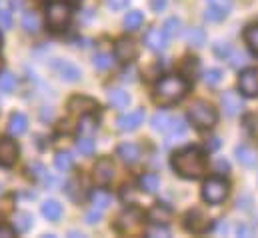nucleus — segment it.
Here are the masks:
<instances>
[{
  "mask_svg": "<svg viewBox=\"0 0 258 238\" xmlns=\"http://www.w3.org/2000/svg\"><path fill=\"white\" fill-rule=\"evenodd\" d=\"M172 168L182 178H200L206 172V158L198 148L186 146L172 154Z\"/></svg>",
  "mask_w": 258,
  "mask_h": 238,
  "instance_id": "obj_1",
  "label": "nucleus"
},
{
  "mask_svg": "<svg viewBox=\"0 0 258 238\" xmlns=\"http://www.w3.org/2000/svg\"><path fill=\"white\" fill-rule=\"evenodd\" d=\"M186 92H188V82L182 76L168 74V76H162L156 82V86H154V100L158 104H162V106H168V104H174V102L182 100Z\"/></svg>",
  "mask_w": 258,
  "mask_h": 238,
  "instance_id": "obj_2",
  "label": "nucleus"
},
{
  "mask_svg": "<svg viewBox=\"0 0 258 238\" xmlns=\"http://www.w3.org/2000/svg\"><path fill=\"white\" fill-rule=\"evenodd\" d=\"M188 118L196 128H212L218 120L216 108L206 100H194L188 110Z\"/></svg>",
  "mask_w": 258,
  "mask_h": 238,
  "instance_id": "obj_3",
  "label": "nucleus"
},
{
  "mask_svg": "<svg viewBox=\"0 0 258 238\" xmlns=\"http://www.w3.org/2000/svg\"><path fill=\"white\" fill-rule=\"evenodd\" d=\"M230 192V186L228 182L220 176H214V178H208L202 186V198L208 202V204H220L226 200Z\"/></svg>",
  "mask_w": 258,
  "mask_h": 238,
  "instance_id": "obj_4",
  "label": "nucleus"
},
{
  "mask_svg": "<svg viewBox=\"0 0 258 238\" xmlns=\"http://www.w3.org/2000/svg\"><path fill=\"white\" fill-rule=\"evenodd\" d=\"M70 18H72L70 4H66L62 0H56V2L48 4V8H46V22H48L50 28H54V30L64 28L66 24L70 22Z\"/></svg>",
  "mask_w": 258,
  "mask_h": 238,
  "instance_id": "obj_5",
  "label": "nucleus"
},
{
  "mask_svg": "<svg viewBox=\"0 0 258 238\" xmlns=\"http://www.w3.org/2000/svg\"><path fill=\"white\" fill-rule=\"evenodd\" d=\"M144 226V214L136 208H128L124 210L118 218H116V228L122 234H140Z\"/></svg>",
  "mask_w": 258,
  "mask_h": 238,
  "instance_id": "obj_6",
  "label": "nucleus"
},
{
  "mask_svg": "<svg viewBox=\"0 0 258 238\" xmlns=\"http://www.w3.org/2000/svg\"><path fill=\"white\" fill-rule=\"evenodd\" d=\"M114 172H116L114 162H112L110 158H100V160L94 164L92 178H94V182H96L98 186H106V184H110V182H112Z\"/></svg>",
  "mask_w": 258,
  "mask_h": 238,
  "instance_id": "obj_7",
  "label": "nucleus"
},
{
  "mask_svg": "<svg viewBox=\"0 0 258 238\" xmlns=\"http://www.w3.org/2000/svg\"><path fill=\"white\" fill-rule=\"evenodd\" d=\"M114 56H116V60L128 64V62L136 60V56H138V44L132 38H120V40H116V44H114Z\"/></svg>",
  "mask_w": 258,
  "mask_h": 238,
  "instance_id": "obj_8",
  "label": "nucleus"
},
{
  "mask_svg": "<svg viewBox=\"0 0 258 238\" xmlns=\"http://www.w3.org/2000/svg\"><path fill=\"white\" fill-rule=\"evenodd\" d=\"M144 118H146L144 108H136V110H132L128 114H120V116L116 118V128L122 130V132H132V130H136L140 124H144Z\"/></svg>",
  "mask_w": 258,
  "mask_h": 238,
  "instance_id": "obj_9",
  "label": "nucleus"
},
{
  "mask_svg": "<svg viewBox=\"0 0 258 238\" xmlns=\"http://www.w3.org/2000/svg\"><path fill=\"white\" fill-rule=\"evenodd\" d=\"M238 86L240 92L246 96H258V70L256 68H246L238 76Z\"/></svg>",
  "mask_w": 258,
  "mask_h": 238,
  "instance_id": "obj_10",
  "label": "nucleus"
},
{
  "mask_svg": "<svg viewBox=\"0 0 258 238\" xmlns=\"http://www.w3.org/2000/svg\"><path fill=\"white\" fill-rule=\"evenodd\" d=\"M96 108H98V102L94 98H90V96H72L68 100V110L72 114L84 116V114H92Z\"/></svg>",
  "mask_w": 258,
  "mask_h": 238,
  "instance_id": "obj_11",
  "label": "nucleus"
},
{
  "mask_svg": "<svg viewBox=\"0 0 258 238\" xmlns=\"http://www.w3.org/2000/svg\"><path fill=\"white\" fill-rule=\"evenodd\" d=\"M52 68H54V72L66 80V82H78L80 80V76H82V72H80V68L76 66V64H72L70 60H54L52 62Z\"/></svg>",
  "mask_w": 258,
  "mask_h": 238,
  "instance_id": "obj_12",
  "label": "nucleus"
},
{
  "mask_svg": "<svg viewBox=\"0 0 258 238\" xmlns=\"http://www.w3.org/2000/svg\"><path fill=\"white\" fill-rule=\"evenodd\" d=\"M186 228L194 232V234H202L208 228V216L200 210V208H192L186 212Z\"/></svg>",
  "mask_w": 258,
  "mask_h": 238,
  "instance_id": "obj_13",
  "label": "nucleus"
},
{
  "mask_svg": "<svg viewBox=\"0 0 258 238\" xmlns=\"http://www.w3.org/2000/svg\"><path fill=\"white\" fill-rule=\"evenodd\" d=\"M144 44L152 52H162L166 48V44H168V38H166V34H164L162 28H150L144 34Z\"/></svg>",
  "mask_w": 258,
  "mask_h": 238,
  "instance_id": "obj_14",
  "label": "nucleus"
},
{
  "mask_svg": "<svg viewBox=\"0 0 258 238\" xmlns=\"http://www.w3.org/2000/svg\"><path fill=\"white\" fill-rule=\"evenodd\" d=\"M18 144L10 138H0V164L12 166L18 160Z\"/></svg>",
  "mask_w": 258,
  "mask_h": 238,
  "instance_id": "obj_15",
  "label": "nucleus"
},
{
  "mask_svg": "<svg viewBox=\"0 0 258 238\" xmlns=\"http://www.w3.org/2000/svg\"><path fill=\"white\" fill-rule=\"evenodd\" d=\"M220 104H222V110L228 114V116H236L242 108V100H240V94L234 92V90H226L222 96H220Z\"/></svg>",
  "mask_w": 258,
  "mask_h": 238,
  "instance_id": "obj_16",
  "label": "nucleus"
},
{
  "mask_svg": "<svg viewBox=\"0 0 258 238\" xmlns=\"http://www.w3.org/2000/svg\"><path fill=\"white\" fill-rule=\"evenodd\" d=\"M116 154L120 156V160H122L124 164H136V162L140 160V156H142V150H140V146L134 144V142H124V144L118 146V152H116Z\"/></svg>",
  "mask_w": 258,
  "mask_h": 238,
  "instance_id": "obj_17",
  "label": "nucleus"
},
{
  "mask_svg": "<svg viewBox=\"0 0 258 238\" xmlns=\"http://www.w3.org/2000/svg\"><path fill=\"white\" fill-rule=\"evenodd\" d=\"M28 130V118L22 112H14L8 118V132L10 136H22Z\"/></svg>",
  "mask_w": 258,
  "mask_h": 238,
  "instance_id": "obj_18",
  "label": "nucleus"
},
{
  "mask_svg": "<svg viewBox=\"0 0 258 238\" xmlns=\"http://www.w3.org/2000/svg\"><path fill=\"white\" fill-rule=\"evenodd\" d=\"M40 212L46 220L50 222H58L60 216H62V204L58 200H44L42 206H40Z\"/></svg>",
  "mask_w": 258,
  "mask_h": 238,
  "instance_id": "obj_19",
  "label": "nucleus"
},
{
  "mask_svg": "<svg viewBox=\"0 0 258 238\" xmlns=\"http://www.w3.org/2000/svg\"><path fill=\"white\" fill-rule=\"evenodd\" d=\"M234 154H236V158H238V162H240L242 166H248V168L256 166L258 154L254 152V150H252V148H250V146H246V144H242V146H236Z\"/></svg>",
  "mask_w": 258,
  "mask_h": 238,
  "instance_id": "obj_20",
  "label": "nucleus"
},
{
  "mask_svg": "<svg viewBox=\"0 0 258 238\" xmlns=\"http://www.w3.org/2000/svg\"><path fill=\"white\" fill-rule=\"evenodd\" d=\"M172 218V210L164 204H154L150 210H148V220L150 222H158V224H166L168 220Z\"/></svg>",
  "mask_w": 258,
  "mask_h": 238,
  "instance_id": "obj_21",
  "label": "nucleus"
},
{
  "mask_svg": "<svg viewBox=\"0 0 258 238\" xmlns=\"http://www.w3.org/2000/svg\"><path fill=\"white\" fill-rule=\"evenodd\" d=\"M32 224H34V218H32L30 212L20 210V212L14 214V220H12V228H14V232H28V230L32 228Z\"/></svg>",
  "mask_w": 258,
  "mask_h": 238,
  "instance_id": "obj_22",
  "label": "nucleus"
},
{
  "mask_svg": "<svg viewBox=\"0 0 258 238\" xmlns=\"http://www.w3.org/2000/svg\"><path fill=\"white\" fill-rule=\"evenodd\" d=\"M22 28H24L26 32H30V34H36V32H40V28H42V22H40V16H38V12H34V10H28V12H24V14H22Z\"/></svg>",
  "mask_w": 258,
  "mask_h": 238,
  "instance_id": "obj_23",
  "label": "nucleus"
},
{
  "mask_svg": "<svg viewBox=\"0 0 258 238\" xmlns=\"http://www.w3.org/2000/svg\"><path fill=\"white\" fill-rule=\"evenodd\" d=\"M108 102L114 108H126L130 104V94L122 88H110L108 90Z\"/></svg>",
  "mask_w": 258,
  "mask_h": 238,
  "instance_id": "obj_24",
  "label": "nucleus"
},
{
  "mask_svg": "<svg viewBox=\"0 0 258 238\" xmlns=\"http://www.w3.org/2000/svg\"><path fill=\"white\" fill-rule=\"evenodd\" d=\"M138 186H140V190H144V192L152 194V192H156V190H158V186H160V178H158V174H154V172H146V174H142V176L138 178Z\"/></svg>",
  "mask_w": 258,
  "mask_h": 238,
  "instance_id": "obj_25",
  "label": "nucleus"
},
{
  "mask_svg": "<svg viewBox=\"0 0 258 238\" xmlns=\"http://www.w3.org/2000/svg\"><path fill=\"white\" fill-rule=\"evenodd\" d=\"M150 122H152V128L156 132H168L170 130V124H172V116L168 112H156Z\"/></svg>",
  "mask_w": 258,
  "mask_h": 238,
  "instance_id": "obj_26",
  "label": "nucleus"
},
{
  "mask_svg": "<svg viewBox=\"0 0 258 238\" xmlns=\"http://www.w3.org/2000/svg\"><path fill=\"white\" fill-rule=\"evenodd\" d=\"M142 22H144V14H142L140 10H132V12H128V14L124 16V28H126L128 32L138 30Z\"/></svg>",
  "mask_w": 258,
  "mask_h": 238,
  "instance_id": "obj_27",
  "label": "nucleus"
},
{
  "mask_svg": "<svg viewBox=\"0 0 258 238\" xmlns=\"http://www.w3.org/2000/svg\"><path fill=\"white\" fill-rule=\"evenodd\" d=\"M90 202H92L94 208L104 210V208H108V204H110V194L104 192V190H94V192L90 194Z\"/></svg>",
  "mask_w": 258,
  "mask_h": 238,
  "instance_id": "obj_28",
  "label": "nucleus"
},
{
  "mask_svg": "<svg viewBox=\"0 0 258 238\" xmlns=\"http://www.w3.org/2000/svg\"><path fill=\"white\" fill-rule=\"evenodd\" d=\"M186 42H188L190 46H194V48H200V46L206 42V34H204V30L198 28V26L190 28V30L186 32Z\"/></svg>",
  "mask_w": 258,
  "mask_h": 238,
  "instance_id": "obj_29",
  "label": "nucleus"
},
{
  "mask_svg": "<svg viewBox=\"0 0 258 238\" xmlns=\"http://www.w3.org/2000/svg\"><path fill=\"white\" fill-rule=\"evenodd\" d=\"M94 148H96L94 140H92L90 136H86V134H82V136L76 140V150H78L80 154H84V156H90V154L94 152Z\"/></svg>",
  "mask_w": 258,
  "mask_h": 238,
  "instance_id": "obj_30",
  "label": "nucleus"
},
{
  "mask_svg": "<svg viewBox=\"0 0 258 238\" xmlns=\"http://www.w3.org/2000/svg\"><path fill=\"white\" fill-rule=\"evenodd\" d=\"M54 166H56L60 172H68V170H72V166H74V158H72L68 152H58V154L54 156Z\"/></svg>",
  "mask_w": 258,
  "mask_h": 238,
  "instance_id": "obj_31",
  "label": "nucleus"
},
{
  "mask_svg": "<svg viewBox=\"0 0 258 238\" xmlns=\"http://www.w3.org/2000/svg\"><path fill=\"white\" fill-rule=\"evenodd\" d=\"M202 78H204V82H206L208 86H218V84L224 80V72H222L220 68H208Z\"/></svg>",
  "mask_w": 258,
  "mask_h": 238,
  "instance_id": "obj_32",
  "label": "nucleus"
},
{
  "mask_svg": "<svg viewBox=\"0 0 258 238\" xmlns=\"http://www.w3.org/2000/svg\"><path fill=\"white\" fill-rule=\"evenodd\" d=\"M162 30H164L166 38H174V36L180 32V20H178V18H174V16L166 18V20H164V24H162Z\"/></svg>",
  "mask_w": 258,
  "mask_h": 238,
  "instance_id": "obj_33",
  "label": "nucleus"
},
{
  "mask_svg": "<svg viewBox=\"0 0 258 238\" xmlns=\"http://www.w3.org/2000/svg\"><path fill=\"white\" fill-rule=\"evenodd\" d=\"M96 128H98V124H96V118H92V114H84V116L80 118V124H78V130H80L82 134L90 136L92 132H96Z\"/></svg>",
  "mask_w": 258,
  "mask_h": 238,
  "instance_id": "obj_34",
  "label": "nucleus"
},
{
  "mask_svg": "<svg viewBox=\"0 0 258 238\" xmlns=\"http://www.w3.org/2000/svg\"><path fill=\"white\" fill-rule=\"evenodd\" d=\"M244 40H246V44L250 46V50L258 54V24L246 28V32H244Z\"/></svg>",
  "mask_w": 258,
  "mask_h": 238,
  "instance_id": "obj_35",
  "label": "nucleus"
},
{
  "mask_svg": "<svg viewBox=\"0 0 258 238\" xmlns=\"http://www.w3.org/2000/svg\"><path fill=\"white\" fill-rule=\"evenodd\" d=\"M16 88V78L10 72H0V90L2 92H12Z\"/></svg>",
  "mask_w": 258,
  "mask_h": 238,
  "instance_id": "obj_36",
  "label": "nucleus"
},
{
  "mask_svg": "<svg viewBox=\"0 0 258 238\" xmlns=\"http://www.w3.org/2000/svg\"><path fill=\"white\" fill-rule=\"evenodd\" d=\"M92 64L96 70H108L112 66V58L106 54V52H98L94 58H92Z\"/></svg>",
  "mask_w": 258,
  "mask_h": 238,
  "instance_id": "obj_37",
  "label": "nucleus"
},
{
  "mask_svg": "<svg viewBox=\"0 0 258 238\" xmlns=\"http://www.w3.org/2000/svg\"><path fill=\"white\" fill-rule=\"evenodd\" d=\"M144 232H146V236H152V238L170 236V230H168L164 224H158V222H152V226H148Z\"/></svg>",
  "mask_w": 258,
  "mask_h": 238,
  "instance_id": "obj_38",
  "label": "nucleus"
},
{
  "mask_svg": "<svg viewBox=\"0 0 258 238\" xmlns=\"http://www.w3.org/2000/svg\"><path fill=\"white\" fill-rule=\"evenodd\" d=\"M198 74V60L196 58H184L182 62V76H196Z\"/></svg>",
  "mask_w": 258,
  "mask_h": 238,
  "instance_id": "obj_39",
  "label": "nucleus"
},
{
  "mask_svg": "<svg viewBox=\"0 0 258 238\" xmlns=\"http://www.w3.org/2000/svg\"><path fill=\"white\" fill-rule=\"evenodd\" d=\"M226 16H228L226 12H222V10L214 8V6H206V10H204V18L210 20V22H218V20H222Z\"/></svg>",
  "mask_w": 258,
  "mask_h": 238,
  "instance_id": "obj_40",
  "label": "nucleus"
},
{
  "mask_svg": "<svg viewBox=\"0 0 258 238\" xmlns=\"http://www.w3.org/2000/svg\"><path fill=\"white\" fill-rule=\"evenodd\" d=\"M12 26V14H10V8L4 4L0 6V28H10Z\"/></svg>",
  "mask_w": 258,
  "mask_h": 238,
  "instance_id": "obj_41",
  "label": "nucleus"
},
{
  "mask_svg": "<svg viewBox=\"0 0 258 238\" xmlns=\"http://www.w3.org/2000/svg\"><path fill=\"white\" fill-rule=\"evenodd\" d=\"M230 52H232V48H230L228 42H216V44H214V54H216V56H220V58H228Z\"/></svg>",
  "mask_w": 258,
  "mask_h": 238,
  "instance_id": "obj_42",
  "label": "nucleus"
},
{
  "mask_svg": "<svg viewBox=\"0 0 258 238\" xmlns=\"http://www.w3.org/2000/svg\"><path fill=\"white\" fill-rule=\"evenodd\" d=\"M206 4L208 6H214V8H218V10H222V12H230V8H232V0H206Z\"/></svg>",
  "mask_w": 258,
  "mask_h": 238,
  "instance_id": "obj_43",
  "label": "nucleus"
},
{
  "mask_svg": "<svg viewBox=\"0 0 258 238\" xmlns=\"http://www.w3.org/2000/svg\"><path fill=\"white\" fill-rule=\"evenodd\" d=\"M100 218H102V210H98V208H94V206H92V210H88L86 216H84L86 224H98Z\"/></svg>",
  "mask_w": 258,
  "mask_h": 238,
  "instance_id": "obj_44",
  "label": "nucleus"
},
{
  "mask_svg": "<svg viewBox=\"0 0 258 238\" xmlns=\"http://www.w3.org/2000/svg\"><path fill=\"white\" fill-rule=\"evenodd\" d=\"M214 170H216L218 174H226V172L230 170L228 160H226V158H216V160H214Z\"/></svg>",
  "mask_w": 258,
  "mask_h": 238,
  "instance_id": "obj_45",
  "label": "nucleus"
},
{
  "mask_svg": "<svg viewBox=\"0 0 258 238\" xmlns=\"http://www.w3.org/2000/svg\"><path fill=\"white\" fill-rule=\"evenodd\" d=\"M128 2L130 0H106V6L110 10H122V8L128 6Z\"/></svg>",
  "mask_w": 258,
  "mask_h": 238,
  "instance_id": "obj_46",
  "label": "nucleus"
},
{
  "mask_svg": "<svg viewBox=\"0 0 258 238\" xmlns=\"http://www.w3.org/2000/svg\"><path fill=\"white\" fill-rule=\"evenodd\" d=\"M236 232H238V236H252V234H254V230H252L250 226H246V224H240Z\"/></svg>",
  "mask_w": 258,
  "mask_h": 238,
  "instance_id": "obj_47",
  "label": "nucleus"
},
{
  "mask_svg": "<svg viewBox=\"0 0 258 238\" xmlns=\"http://www.w3.org/2000/svg\"><path fill=\"white\" fill-rule=\"evenodd\" d=\"M150 4H152V8H154L156 12H160V10H164V6H166V0H152Z\"/></svg>",
  "mask_w": 258,
  "mask_h": 238,
  "instance_id": "obj_48",
  "label": "nucleus"
},
{
  "mask_svg": "<svg viewBox=\"0 0 258 238\" xmlns=\"http://www.w3.org/2000/svg\"><path fill=\"white\" fill-rule=\"evenodd\" d=\"M0 236H14V228H8V226H0Z\"/></svg>",
  "mask_w": 258,
  "mask_h": 238,
  "instance_id": "obj_49",
  "label": "nucleus"
},
{
  "mask_svg": "<svg viewBox=\"0 0 258 238\" xmlns=\"http://www.w3.org/2000/svg\"><path fill=\"white\" fill-rule=\"evenodd\" d=\"M4 4H6V2H4V0H0V6H4Z\"/></svg>",
  "mask_w": 258,
  "mask_h": 238,
  "instance_id": "obj_50",
  "label": "nucleus"
},
{
  "mask_svg": "<svg viewBox=\"0 0 258 238\" xmlns=\"http://www.w3.org/2000/svg\"><path fill=\"white\" fill-rule=\"evenodd\" d=\"M0 44H2V36H0Z\"/></svg>",
  "mask_w": 258,
  "mask_h": 238,
  "instance_id": "obj_51",
  "label": "nucleus"
},
{
  "mask_svg": "<svg viewBox=\"0 0 258 238\" xmlns=\"http://www.w3.org/2000/svg\"><path fill=\"white\" fill-rule=\"evenodd\" d=\"M0 194H2V188H0Z\"/></svg>",
  "mask_w": 258,
  "mask_h": 238,
  "instance_id": "obj_52",
  "label": "nucleus"
},
{
  "mask_svg": "<svg viewBox=\"0 0 258 238\" xmlns=\"http://www.w3.org/2000/svg\"><path fill=\"white\" fill-rule=\"evenodd\" d=\"M0 66H2V60H0Z\"/></svg>",
  "mask_w": 258,
  "mask_h": 238,
  "instance_id": "obj_53",
  "label": "nucleus"
}]
</instances>
